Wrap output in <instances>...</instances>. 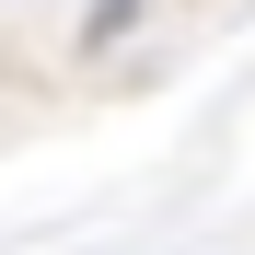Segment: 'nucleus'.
Wrapping results in <instances>:
<instances>
[{
    "mask_svg": "<svg viewBox=\"0 0 255 255\" xmlns=\"http://www.w3.org/2000/svg\"><path fill=\"white\" fill-rule=\"evenodd\" d=\"M128 23H151V0H93V23H81V47H93V58H105V47H128Z\"/></svg>",
    "mask_w": 255,
    "mask_h": 255,
    "instance_id": "1",
    "label": "nucleus"
}]
</instances>
